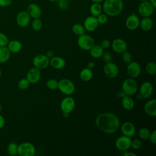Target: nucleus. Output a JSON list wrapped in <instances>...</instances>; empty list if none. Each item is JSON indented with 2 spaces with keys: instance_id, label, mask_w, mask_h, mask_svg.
<instances>
[{
  "instance_id": "5701e85b",
  "label": "nucleus",
  "mask_w": 156,
  "mask_h": 156,
  "mask_svg": "<svg viewBox=\"0 0 156 156\" xmlns=\"http://www.w3.org/2000/svg\"><path fill=\"white\" fill-rule=\"evenodd\" d=\"M121 104L122 107L126 110H131L135 106L134 101L130 96L124 94L122 97Z\"/></svg>"
},
{
  "instance_id": "09e8293b",
  "label": "nucleus",
  "mask_w": 156,
  "mask_h": 156,
  "mask_svg": "<svg viewBox=\"0 0 156 156\" xmlns=\"http://www.w3.org/2000/svg\"><path fill=\"white\" fill-rule=\"evenodd\" d=\"M94 66H95V65L93 62H89L87 63V68H88L91 69H93L94 68Z\"/></svg>"
},
{
  "instance_id": "f8f14e48",
  "label": "nucleus",
  "mask_w": 156,
  "mask_h": 156,
  "mask_svg": "<svg viewBox=\"0 0 156 156\" xmlns=\"http://www.w3.org/2000/svg\"><path fill=\"white\" fill-rule=\"evenodd\" d=\"M154 91L153 85L149 81L142 83L139 89V94L142 98L147 99L151 96Z\"/></svg>"
},
{
  "instance_id": "b1692460",
  "label": "nucleus",
  "mask_w": 156,
  "mask_h": 156,
  "mask_svg": "<svg viewBox=\"0 0 156 156\" xmlns=\"http://www.w3.org/2000/svg\"><path fill=\"white\" fill-rule=\"evenodd\" d=\"M139 26L141 27V30L143 31L150 30L153 26V21L149 17H143L140 21Z\"/></svg>"
},
{
  "instance_id": "864d4df0",
  "label": "nucleus",
  "mask_w": 156,
  "mask_h": 156,
  "mask_svg": "<svg viewBox=\"0 0 156 156\" xmlns=\"http://www.w3.org/2000/svg\"><path fill=\"white\" fill-rule=\"evenodd\" d=\"M2 110H3V107H2V105L0 104V113L2 112Z\"/></svg>"
},
{
  "instance_id": "f3484780",
  "label": "nucleus",
  "mask_w": 156,
  "mask_h": 156,
  "mask_svg": "<svg viewBox=\"0 0 156 156\" xmlns=\"http://www.w3.org/2000/svg\"><path fill=\"white\" fill-rule=\"evenodd\" d=\"M98 25L99 23L97 21L96 17L91 15L85 19L83 26L85 30L88 32H93L98 28Z\"/></svg>"
},
{
  "instance_id": "473e14b6",
  "label": "nucleus",
  "mask_w": 156,
  "mask_h": 156,
  "mask_svg": "<svg viewBox=\"0 0 156 156\" xmlns=\"http://www.w3.org/2000/svg\"><path fill=\"white\" fill-rule=\"evenodd\" d=\"M150 133H151V131L149 130V129L146 127L141 128L138 130V136L141 140H148Z\"/></svg>"
},
{
  "instance_id": "cd10ccee",
  "label": "nucleus",
  "mask_w": 156,
  "mask_h": 156,
  "mask_svg": "<svg viewBox=\"0 0 156 156\" xmlns=\"http://www.w3.org/2000/svg\"><path fill=\"white\" fill-rule=\"evenodd\" d=\"M10 57V52L6 46L0 47V63H5L9 60Z\"/></svg>"
},
{
  "instance_id": "ea45409f",
  "label": "nucleus",
  "mask_w": 156,
  "mask_h": 156,
  "mask_svg": "<svg viewBox=\"0 0 156 156\" xmlns=\"http://www.w3.org/2000/svg\"><path fill=\"white\" fill-rule=\"evenodd\" d=\"M142 146V143L140 140L135 139L133 140H132L130 147H132L135 150H138L140 149Z\"/></svg>"
},
{
  "instance_id": "9b49d317",
  "label": "nucleus",
  "mask_w": 156,
  "mask_h": 156,
  "mask_svg": "<svg viewBox=\"0 0 156 156\" xmlns=\"http://www.w3.org/2000/svg\"><path fill=\"white\" fill-rule=\"evenodd\" d=\"M154 8L149 1L141 2L138 7L140 15L143 17H149L154 12Z\"/></svg>"
},
{
  "instance_id": "ddd939ff",
  "label": "nucleus",
  "mask_w": 156,
  "mask_h": 156,
  "mask_svg": "<svg viewBox=\"0 0 156 156\" xmlns=\"http://www.w3.org/2000/svg\"><path fill=\"white\" fill-rule=\"evenodd\" d=\"M127 65V73L131 78L138 77L141 74V68L140 63L132 61Z\"/></svg>"
},
{
  "instance_id": "6e6552de",
  "label": "nucleus",
  "mask_w": 156,
  "mask_h": 156,
  "mask_svg": "<svg viewBox=\"0 0 156 156\" xmlns=\"http://www.w3.org/2000/svg\"><path fill=\"white\" fill-rule=\"evenodd\" d=\"M75 105L76 102L74 99L73 98L68 96L64 98L62 100L60 107L62 113L69 114L74 110Z\"/></svg>"
},
{
  "instance_id": "4468645a",
  "label": "nucleus",
  "mask_w": 156,
  "mask_h": 156,
  "mask_svg": "<svg viewBox=\"0 0 156 156\" xmlns=\"http://www.w3.org/2000/svg\"><path fill=\"white\" fill-rule=\"evenodd\" d=\"M140 21L139 17L133 13L127 17L125 22L126 27L130 30H135L139 27Z\"/></svg>"
},
{
  "instance_id": "6ab92c4d",
  "label": "nucleus",
  "mask_w": 156,
  "mask_h": 156,
  "mask_svg": "<svg viewBox=\"0 0 156 156\" xmlns=\"http://www.w3.org/2000/svg\"><path fill=\"white\" fill-rule=\"evenodd\" d=\"M41 73L40 69L36 68H32L30 69L26 74V79L29 80L30 83H37L40 79Z\"/></svg>"
},
{
  "instance_id": "4c0bfd02",
  "label": "nucleus",
  "mask_w": 156,
  "mask_h": 156,
  "mask_svg": "<svg viewBox=\"0 0 156 156\" xmlns=\"http://www.w3.org/2000/svg\"><path fill=\"white\" fill-rule=\"evenodd\" d=\"M97 21L100 24H104L108 21V16L105 13H101L98 16H96Z\"/></svg>"
},
{
  "instance_id": "412c9836",
  "label": "nucleus",
  "mask_w": 156,
  "mask_h": 156,
  "mask_svg": "<svg viewBox=\"0 0 156 156\" xmlns=\"http://www.w3.org/2000/svg\"><path fill=\"white\" fill-rule=\"evenodd\" d=\"M144 111L148 116L155 117L156 116V99H152L147 101L144 105Z\"/></svg>"
},
{
  "instance_id": "393cba45",
  "label": "nucleus",
  "mask_w": 156,
  "mask_h": 156,
  "mask_svg": "<svg viewBox=\"0 0 156 156\" xmlns=\"http://www.w3.org/2000/svg\"><path fill=\"white\" fill-rule=\"evenodd\" d=\"M7 46L10 52L12 53L19 52L23 47L21 43L16 40H13L9 41Z\"/></svg>"
},
{
  "instance_id": "bb28decb",
  "label": "nucleus",
  "mask_w": 156,
  "mask_h": 156,
  "mask_svg": "<svg viewBox=\"0 0 156 156\" xmlns=\"http://www.w3.org/2000/svg\"><path fill=\"white\" fill-rule=\"evenodd\" d=\"M93 76V73L92 71V69L88 68H83L79 74L80 78L84 82H88L90 81Z\"/></svg>"
},
{
  "instance_id": "a878e982",
  "label": "nucleus",
  "mask_w": 156,
  "mask_h": 156,
  "mask_svg": "<svg viewBox=\"0 0 156 156\" xmlns=\"http://www.w3.org/2000/svg\"><path fill=\"white\" fill-rule=\"evenodd\" d=\"M89 51L91 56L95 58L101 57L104 53V49L99 44H94Z\"/></svg>"
},
{
  "instance_id": "e433bc0d",
  "label": "nucleus",
  "mask_w": 156,
  "mask_h": 156,
  "mask_svg": "<svg viewBox=\"0 0 156 156\" xmlns=\"http://www.w3.org/2000/svg\"><path fill=\"white\" fill-rule=\"evenodd\" d=\"M121 54H122V59L125 63L128 64L132 62V56L129 52L125 51L123 52H122Z\"/></svg>"
},
{
  "instance_id": "5fc2aeb1",
  "label": "nucleus",
  "mask_w": 156,
  "mask_h": 156,
  "mask_svg": "<svg viewBox=\"0 0 156 156\" xmlns=\"http://www.w3.org/2000/svg\"><path fill=\"white\" fill-rule=\"evenodd\" d=\"M48 1L50 2H58L60 0H48Z\"/></svg>"
},
{
  "instance_id": "7ed1b4c3",
  "label": "nucleus",
  "mask_w": 156,
  "mask_h": 156,
  "mask_svg": "<svg viewBox=\"0 0 156 156\" xmlns=\"http://www.w3.org/2000/svg\"><path fill=\"white\" fill-rule=\"evenodd\" d=\"M138 90V85L136 82L133 78L126 79L122 83V93L127 96H132L135 94Z\"/></svg>"
},
{
  "instance_id": "2eb2a0df",
  "label": "nucleus",
  "mask_w": 156,
  "mask_h": 156,
  "mask_svg": "<svg viewBox=\"0 0 156 156\" xmlns=\"http://www.w3.org/2000/svg\"><path fill=\"white\" fill-rule=\"evenodd\" d=\"M16 21L20 27H25L29 24L30 21V16L26 11H20L16 15Z\"/></svg>"
},
{
  "instance_id": "f03ea898",
  "label": "nucleus",
  "mask_w": 156,
  "mask_h": 156,
  "mask_svg": "<svg viewBox=\"0 0 156 156\" xmlns=\"http://www.w3.org/2000/svg\"><path fill=\"white\" fill-rule=\"evenodd\" d=\"M102 7L104 13L113 17L119 15L122 12L124 2L122 0H104Z\"/></svg>"
},
{
  "instance_id": "72a5a7b5",
  "label": "nucleus",
  "mask_w": 156,
  "mask_h": 156,
  "mask_svg": "<svg viewBox=\"0 0 156 156\" xmlns=\"http://www.w3.org/2000/svg\"><path fill=\"white\" fill-rule=\"evenodd\" d=\"M43 23L40 18H34L32 22V27L35 31H39L41 29Z\"/></svg>"
},
{
  "instance_id": "49530a36",
  "label": "nucleus",
  "mask_w": 156,
  "mask_h": 156,
  "mask_svg": "<svg viewBox=\"0 0 156 156\" xmlns=\"http://www.w3.org/2000/svg\"><path fill=\"white\" fill-rule=\"evenodd\" d=\"M122 155L124 156H136V154L132 152H127L126 151H122Z\"/></svg>"
},
{
  "instance_id": "603ef678",
  "label": "nucleus",
  "mask_w": 156,
  "mask_h": 156,
  "mask_svg": "<svg viewBox=\"0 0 156 156\" xmlns=\"http://www.w3.org/2000/svg\"><path fill=\"white\" fill-rule=\"evenodd\" d=\"M91 1L93 2H98V3H101L104 1V0H91Z\"/></svg>"
},
{
  "instance_id": "8fccbe9b",
  "label": "nucleus",
  "mask_w": 156,
  "mask_h": 156,
  "mask_svg": "<svg viewBox=\"0 0 156 156\" xmlns=\"http://www.w3.org/2000/svg\"><path fill=\"white\" fill-rule=\"evenodd\" d=\"M46 55L49 58H51V57H52L54 56V51H51V50H49V51H47Z\"/></svg>"
},
{
  "instance_id": "13d9d810",
  "label": "nucleus",
  "mask_w": 156,
  "mask_h": 156,
  "mask_svg": "<svg viewBox=\"0 0 156 156\" xmlns=\"http://www.w3.org/2000/svg\"><path fill=\"white\" fill-rule=\"evenodd\" d=\"M66 1H69V0H66Z\"/></svg>"
},
{
  "instance_id": "1a4fd4ad",
  "label": "nucleus",
  "mask_w": 156,
  "mask_h": 156,
  "mask_svg": "<svg viewBox=\"0 0 156 156\" xmlns=\"http://www.w3.org/2000/svg\"><path fill=\"white\" fill-rule=\"evenodd\" d=\"M132 139L130 137L122 135L119 136L115 141V147L121 151H127L130 147Z\"/></svg>"
},
{
  "instance_id": "a211bd4d",
  "label": "nucleus",
  "mask_w": 156,
  "mask_h": 156,
  "mask_svg": "<svg viewBox=\"0 0 156 156\" xmlns=\"http://www.w3.org/2000/svg\"><path fill=\"white\" fill-rule=\"evenodd\" d=\"M112 48L113 50L117 53L121 54L127 50V44L126 42L122 38H117L113 40L112 43Z\"/></svg>"
},
{
  "instance_id": "aec40b11",
  "label": "nucleus",
  "mask_w": 156,
  "mask_h": 156,
  "mask_svg": "<svg viewBox=\"0 0 156 156\" xmlns=\"http://www.w3.org/2000/svg\"><path fill=\"white\" fill-rule=\"evenodd\" d=\"M26 12L30 16V18H40L42 12L41 9L38 5L35 3H31L29 4L27 7Z\"/></svg>"
},
{
  "instance_id": "9d476101",
  "label": "nucleus",
  "mask_w": 156,
  "mask_h": 156,
  "mask_svg": "<svg viewBox=\"0 0 156 156\" xmlns=\"http://www.w3.org/2000/svg\"><path fill=\"white\" fill-rule=\"evenodd\" d=\"M103 70L105 75L110 79L115 78L119 74V68L118 66L112 62L105 63Z\"/></svg>"
},
{
  "instance_id": "79ce46f5",
  "label": "nucleus",
  "mask_w": 156,
  "mask_h": 156,
  "mask_svg": "<svg viewBox=\"0 0 156 156\" xmlns=\"http://www.w3.org/2000/svg\"><path fill=\"white\" fill-rule=\"evenodd\" d=\"M102 59L105 62V63H108V62H112V55L110 52H104L102 55Z\"/></svg>"
},
{
  "instance_id": "de8ad7c7",
  "label": "nucleus",
  "mask_w": 156,
  "mask_h": 156,
  "mask_svg": "<svg viewBox=\"0 0 156 156\" xmlns=\"http://www.w3.org/2000/svg\"><path fill=\"white\" fill-rule=\"evenodd\" d=\"M5 124V119L0 113V129H2Z\"/></svg>"
},
{
  "instance_id": "c85d7f7f",
  "label": "nucleus",
  "mask_w": 156,
  "mask_h": 156,
  "mask_svg": "<svg viewBox=\"0 0 156 156\" xmlns=\"http://www.w3.org/2000/svg\"><path fill=\"white\" fill-rule=\"evenodd\" d=\"M90 12L92 16L96 17L102 12V7L100 3L93 2L90 7Z\"/></svg>"
},
{
  "instance_id": "c03bdc74",
  "label": "nucleus",
  "mask_w": 156,
  "mask_h": 156,
  "mask_svg": "<svg viewBox=\"0 0 156 156\" xmlns=\"http://www.w3.org/2000/svg\"><path fill=\"white\" fill-rule=\"evenodd\" d=\"M111 43L110 42V41L107 39H105V40H103L101 43V46L104 49H107L110 47Z\"/></svg>"
},
{
  "instance_id": "7c9ffc66",
  "label": "nucleus",
  "mask_w": 156,
  "mask_h": 156,
  "mask_svg": "<svg viewBox=\"0 0 156 156\" xmlns=\"http://www.w3.org/2000/svg\"><path fill=\"white\" fill-rule=\"evenodd\" d=\"M18 146L15 143L12 142L9 144L7 147V151L9 155L15 156L18 154Z\"/></svg>"
},
{
  "instance_id": "2f4dec72",
  "label": "nucleus",
  "mask_w": 156,
  "mask_h": 156,
  "mask_svg": "<svg viewBox=\"0 0 156 156\" xmlns=\"http://www.w3.org/2000/svg\"><path fill=\"white\" fill-rule=\"evenodd\" d=\"M145 69L149 75H155L156 74V63L154 62H148L145 66Z\"/></svg>"
},
{
  "instance_id": "20e7f679",
  "label": "nucleus",
  "mask_w": 156,
  "mask_h": 156,
  "mask_svg": "<svg viewBox=\"0 0 156 156\" xmlns=\"http://www.w3.org/2000/svg\"><path fill=\"white\" fill-rule=\"evenodd\" d=\"M58 88L63 94L69 96L74 93L75 85L71 80L68 79H63L58 82Z\"/></svg>"
},
{
  "instance_id": "423d86ee",
  "label": "nucleus",
  "mask_w": 156,
  "mask_h": 156,
  "mask_svg": "<svg viewBox=\"0 0 156 156\" xmlns=\"http://www.w3.org/2000/svg\"><path fill=\"white\" fill-rule=\"evenodd\" d=\"M77 44L82 49L89 51L94 44V41L93 37L84 34L79 36L77 39Z\"/></svg>"
},
{
  "instance_id": "4d7b16f0",
  "label": "nucleus",
  "mask_w": 156,
  "mask_h": 156,
  "mask_svg": "<svg viewBox=\"0 0 156 156\" xmlns=\"http://www.w3.org/2000/svg\"><path fill=\"white\" fill-rule=\"evenodd\" d=\"M1 75H2V71H1V68H0V78H1Z\"/></svg>"
},
{
  "instance_id": "6e6d98bb",
  "label": "nucleus",
  "mask_w": 156,
  "mask_h": 156,
  "mask_svg": "<svg viewBox=\"0 0 156 156\" xmlns=\"http://www.w3.org/2000/svg\"><path fill=\"white\" fill-rule=\"evenodd\" d=\"M141 2H146V1H149V0H140Z\"/></svg>"
},
{
  "instance_id": "a19ab883",
  "label": "nucleus",
  "mask_w": 156,
  "mask_h": 156,
  "mask_svg": "<svg viewBox=\"0 0 156 156\" xmlns=\"http://www.w3.org/2000/svg\"><path fill=\"white\" fill-rule=\"evenodd\" d=\"M57 2L59 8L63 10H66L69 7V3L66 0H60Z\"/></svg>"
},
{
  "instance_id": "0eeeda50",
  "label": "nucleus",
  "mask_w": 156,
  "mask_h": 156,
  "mask_svg": "<svg viewBox=\"0 0 156 156\" xmlns=\"http://www.w3.org/2000/svg\"><path fill=\"white\" fill-rule=\"evenodd\" d=\"M33 65L38 69H43L48 67L49 64V58L44 54H38L33 58Z\"/></svg>"
},
{
  "instance_id": "dca6fc26",
  "label": "nucleus",
  "mask_w": 156,
  "mask_h": 156,
  "mask_svg": "<svg viewBox=\"0 0 156 156\" xmlns=\"http://www.w3.org/2000/svg\"><path fill=\"white\" fill-rule=\"evenodd\" d=\"M121 130L123 135L132 138L135 134L136 128L132 122L130 121H126L123 122L121 125Z\"/></svg>"
},
{
  "instance_id": "a18cd8bd",
  "label": "nucleus",
  "mask_w": 156,
  "mask_h": 156,
  "mask_svg": "<svg viewBox=\"0 0 156 156\" xmlns=\"http://www.w3.org/2000/svg\"><path fill=\"white\" fill-rule=\"evenodd\" d=\"M12 4V0H0V7H7Z\"/></svg>"
},
{
  "instance_id": "37998d69",
  "label": "nucleus",
  "mask_w": 156,
  "mask_h": 156,
  "mask_svg": "<svg viewBox=\"0 0 156 156\" xmlns=\"http://www.w3.org/2000/svg\"><path fill=\"white\" fill-rule=\"evenodd\" d=\"M149 139L153 144H156V130H154L152 132H151Z\"/></svg>"
},
{
  "instance_id": "58836bf2",
  "label": "nucleus",
  "mask_w": 156,
  "mask_h": 156,
  "mask_svg": "<svg viewBox=\"0 0 156 156\" xmlns=\"http://www.w3.org/2000/svg\"><path fill=\"white\" fill-rule=\"evenodd\" d=\"M9 42V40L7 36L2 32H0V47L6 46Z\"/></svg>"
},
{
  "instance_id": "c9c22d12",
  "label": "nucleus",
  "mask_w": 156,
  "mask_h": 156,
  "mask_svg": "<svg viewBox=\"0 0 156 156\" xmlns=\"http://www.w3.org/2000/svg\"><path fill=\"white\" fill-rule=\"evenodd\" d=\"M30 82L26 78H23L20 79L18 82V87L20 90H26L29 88Z\"/></svg>"
},
{
  "instance_id": "f704fd0d",
  "label": "nucleus",
  "mask_w": 156,
  "mask_h": 156,
  "mask_svg": "<svg viewBox=\"0 0 156 156\" xmlns=\"http://www.w3.org/2000/svg\"><path fill=\"white\" fill-rule=\"evenodd\" d=\"M58 82L56 79H51L47 81L46 87L51 90H55L58 88Z\"/></svg>"
},
{
  "instance_id": "4be33fe9",
  "label": "nucleus",
  "mask_w": 156,
  "mask_h": 156,
  "mask_svg": "<svg viewBox=\"0 0 156 156\" xmlns=\"http://www.w3.org/2000/svg\"><path fill=\"white\" fill-rule=\"evenodd\" d=\"M49 64L54 69H61L65 66L66 62L65 59L61 57L53 56L49 59Z\"/></svg>"
},
{
  "instance_id": "c756f323",
  "label": "nucleus",
  "mask_w": 156,
  "mask_h": 156,
  "mask_svg": "<svg viewBox=\"0 0 156 156\" xmlns=\"http://www.w3.org/2000/svg\"><path fill=\"white\" fill-rule=\"evenodd\" d=\"M71 29H72L73 32L77 36H80L82 34H84L85 32V29L83 26L79 23L74 24L72 26Z\"/></svg>"
},
{
  "instance_id": "39448f33",
  "label": "nucleus",
  "mask_w": 156,
  "mask_h": 156,
  "mask_svg": "<svg viewBox=\"0 0 156 156\" xmlns=\"http://www.w3.org/2000/svg\"><path fill=\"white\" fill-rule=\"evenodd\" d=\"M35 154V147L29 142H24L18 146V155L20 156H33Z\"/></svg>"
},
{
  "instance_id": "f257e3e1",
  "label": "nucleus",
  "mask_w": 156,
  "mask_h": 156,
  "mask_svg": "<svg viewBox=\"0 0 156 156\" xmlns=\"http://www.w3.org/2000/svg\"><path fill=\"white\" fill-rule=\"evenodd\" d=\"M96 127L102 132L112 134L115 133L120 127V121L117 115L110 112L99 114L95 119Z\"/></svg>"
},
{
  "instance_id": "3c124183",
  "label": "nucleus",
  "mask_w": 156,
  "mask_h": 156,
  "mask_svg": "<svg viewBox=\"0 0 156 156\" xmlns=\"http://www.w3.org/2000/svg\"><path fill=\"white\" fill-rule=\"evenodd\" d=\"M149 2L151 3V4L153 6L154 9L156 8V0H149Z\"/></svg>"
}]
</instances>
